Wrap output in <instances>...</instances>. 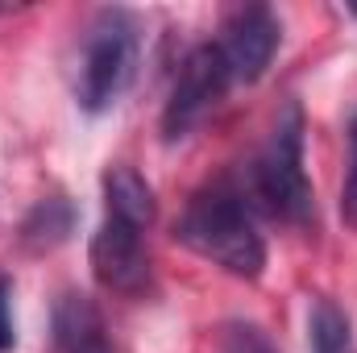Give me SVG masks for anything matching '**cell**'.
<instances>
[{"mask_svg": "<svg viewBox=\"0 0 357 353\" xmlns=\"http://www.w3.org/2000/svg\"><path fill=\"white\" fill-rule=\"evenodd\" d=\"M175 237L191 254L237 278H258L266 266V241L254 225V208L245 204V191L229 179H216L187 200Z\"/></svg>", "mask_w": 357, "mask_h": 353, "instance_id": "cell-1", "label": "cell"}, {"mask_svg": "<svg viewBox=\"0 0 357 353\" xmlns=\"http://www.w3.org/2000/svg\"><path fill=\"white\" fill-rule=\"evenodd\" d=\"M137 50H142V29L137 17L125 8H104L96 13L79 46L75 63V100L88 112H104L121 100L137 71Z\"/></svg>", "mask_w": 357, "mask_h": 353, "instance_id": "cell-2", "label": "cell"}, {"mask_svg": "<svg viewBox=\"0 0 357 353\" xmlns=\"http://www.w3.org/2000/svg\"><path fill=\"white\" fill-rule=\"evenodd\" d=\"M254 200L282 225H303L312 216V183L303 171V112L295 100L278 112L266 150L254 163Z\"/></svg>", "mask_w": 357, "mask_h": 353, "instance_id": "cell-3", "label": "cell"}, {"mask_svg": "<svg viewBox=\"0 0 357 353\" xmlns=\"http://www.w3.org/2000/svg\"><path fill=\"white\" fill-rule=\"evenodd\" d=\"M229 84H233V75H229V63H225L220 46H216V42L195 46V50L183 59V67H178V75H175V88L167 96V108H162V137H167V142L187 137V133L225 100Z\"/></svg>", "mask_w": 357, "mask_h": 353, "instance_id": "cell-4", "label": "cell"}, {"mask_svg": "<svg viewBox=\"0 0 357 353\" xmlns=\"http://www.w3.org/2000/svg\"><path fill=\"white\" fill-rule=\"evenodd\" d=\"M278 38H282V25L266 4H241V8L229 13L225 38L216 46L229 63L233 84H258L266 75L270 59L278 50Z\"/></svg>", "mask_w": 357, "mask_h": 353, "instance_id": "cell-5", "label": "cell"}, {"mask_svg": "<svg viewBox=\"0 0 357 353\" xmlns=\"http://www.w3.org/2000/svg\"><path fill=\"white\" fill-rule=\"evenodd\" d=\"M146 229L121 220V216H108L104 212V225L96 229L91 237V274L104 291H116V295H137L150 278V258H146V241H142Z\"/></svg>", "mask_w": 357, "mask_h": 353, "instance_id": "cell-6", "label": "cell"}, {"mask_svg": "<svg viewBox=\"0 0 357 353\" xmlns=\"http://www.w3.org/2000/svg\"><path fill=\"white\" fill-rule=\"evenodd\" d=\"M54 345H59V353H112L104 316L88 295H79V291L59 295V303H54Z\"/></svg>", "mask_w": 357, "mask_h": 353, "instance_id": "cell-7", "label": "cell"}, {"mask_svg": "<svg viewBox=\"0 0 357 353\" xmlns=\"http://www.w3.org/2000/svg\"><path fill=\"white\" fill-rule=\"evenodd\" d=\"M104 208L108 216H121L137 229H150L154 220V191L133 167H112L104 175Z\"/></svg>", "mask_w": 357, "mask_h": 353, "instance_id": "cell-8", "label": "cell"}, {"mask_svg": "<svg viewBox=\"0 0 357 353\" xmlns=\"http://www.w3.org/2000/svg\"><path fill=\"white\" fill-rule=\"evenodd\" d=\"M71 229H75V204L67 195H46V200H38V208L25 220V241L33 250H50V246L67 241Z\"/></svg>", "mask_w": 357, "mask_h": 353, "instance_id": "cell-9", "label": "cell"}, {"mask_svg": "<svg viewBox=\"0 0 357 353\" xmlns=\"http://www.w3.org/2000/svg\"><path fill=\"white\" fill-rule=\"evenodd\" d=\"M312 353H349L354 350V333H349V316L333 303V299H316L312 303Z\"/></svg>", "mask_w": 357, "mask_h": 353, "instance_id": "cell-10", "label": "cell"}, {"mask_svg": "<svg viewBox=\"0 0 357 353\" xmlns=\"http://www.w3.org/2000/svg\"><path fill=\"white\" fill-rule=\"evenodd\" d=\"M341 220L357 229V108L349 117V167H345V183H341Z\"/></svg>", "mask_w": 357, "mask_h": 353, "instance_id": "cell-11", "label": "cell"}, {"mask_svg": "<svg viewBox=\"0 0 357 353\" xmlns=\"http://www.w3.org/2000/svg\"><path fill=\"white\" fill-rule=\"evenodd\" d=\"M225 353H278L262 329L254 324H233L229 337H225Z\"/></svg>", "mask_w": 357, "mask_h": 353, "instance_id": "cell-12", "label": "cell"}, {"mask_svg": "<svg viewBox=\"0 0 357 353\" xmlns=\"http://www.w3.org/2000/svg\"><path fill=\"white\" fill-rule=\"evenodd\" d=\"M17 345V333H13V287L8 278H0V353H8Z\"/></svg>", "mask_w": 357, "mask_h": 353, "instance_id": "cell-13", "label": "cell"}]
</instances>
